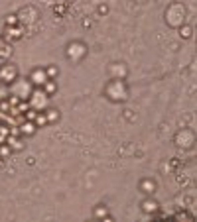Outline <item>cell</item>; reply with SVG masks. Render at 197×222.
<instances>
[{"mask_svg":"<svg viewBox=\"0 0 197 222\" xmlns=\"http://www.w3.org/2000/svg\"><path fill=\"white\" fill-rule=\"evenodd\" d=\"M34 132H36V124H32V122L22 124V134H34Z\"/></svg>","mask_w":197,"mask_h":222,"instance_id":"cell-2","label":"cell"},{"mask_svg":"<svg viewBox=\"0 0 197 222\" xmlns=\"http://www.w3.org/2000/svg\"><path fill=\"white\" fill-rule=\"evenodd\" d=\"M55 73H57V69H55V67H49V69H47V75H49V77H53Z\"/></svg>","mask_w":197,"mask_h":222,"instance_id":"cell-10","label":"cell"},{"mask_svg":"<svg viewBox=\"0 0 197 222\" xmlns=\"http://www.w3.org/2000/svg\"><path fill=\"white\" fill-rule=\"evenodd\" d=\"M0 165H2V159H0Z\"/></svg>","mask_w":197,"mask_h":222,"instance_id":"cell-11","label":"cell"},{"mask_svg":"<svg viewBox=\"0 0 197 222\" xmlns=\"http://www.w3.org/2000/svg\"><path fill=\"white\" fill-rule=\"evenodd\" d=\"M46 81H47V73H44L41 69L34 73V83H36V85H44Z\"/></svg>","mask_w":197,"mask_h":222,"instance_id":"cell-1","label":"cell"},{"mask_svg":"<svg viewBox=\"0 0 197 222\" xmlns=\"http://www.w3.org/2000/svg\"><path fill=\"white\" fill-rule=\"evenodd\" d=\"M156 209H158V204L154 203V201H146L144 203V210L146 212H156Z\"/></svg>","mask_w":197,"mask_h":222,"instance_id":"cell-3","label":"cell"},{"mask_svg":"<svg viewBox=\"0 0 197 222\" xmlns=\"http://www.w3.org/2000/svg\"><path fill=\"white\" fill-rule=\"evenodd\" d=\"M36 116H38V112H36V110L26 112V120H32V118H36Z\"/></svg>","mask_w":197,"mask_h":222,"instance_id":"cell-9","label":"cell"},{"mask_svg":"<svg viewBox=\"0 0 197 222\" xmlns=\"http://www.w3.org/2000/svg\"><path fill=\"white\" fill-rule=\"evenodd\" d=\"M47 120H55V118H57V110H47Z\"/></svg>","mask_w":197,"mask_h":222,"instance_id":"cell-8","label":"cell"},{"mask_svg":"<svg viewBox=\"0 0 197 222\" xmlns=\"http://www.w3.org/2000/svg\"><path fill=\"white\" fill-rule=\"evenodd\" d=\"M49 120H47L46 114H38V120H36V126H46Z\"/></svg>","mask_w":197,"mask_h":222,"instance_id":"cell-4","label":"cell"},{"mask_svg":"<svg viewBox=\"0 0 197 222\" xmlns=\"http://www.w3.org/2000/svg\"><path fill=\"white\" fill-rule=\"evenodd\" d=\"M142 189H144V193H154V189H156V185L152 183V181H146Z\"/></svg>","mask_w":197,"mask_h":222,"instance_id":"cell-6","label":"cell"},{"mask_svg":"<svg viewBox=\"0 0 197 222\" xmlns=\"http://www.w3.org/2000/svg\"><path fill=\"white\" fill-rule=\"evenodd\" d=\"M6 24H8V26H16V24H18V18H16V16H8Z\"/></svg>","mask_w":197,"mask_h":222,"instance_id":"cell-7","label":"cell"},{"mask_svg":"<svg viewBox=\"0 0 197 222\" xmlns=\"http://www.w3.org/2000/svg\"><path fill=\"white\" fill-rule=\"evenodd\" d=\"M44 89H46L47 94H51V92L55 91V83H49V81H46V83H44Z\"/></svg>","mask_w":197,"mask_h":222,"instance_id":"cell-5","label":"cell"}]
</instances>
